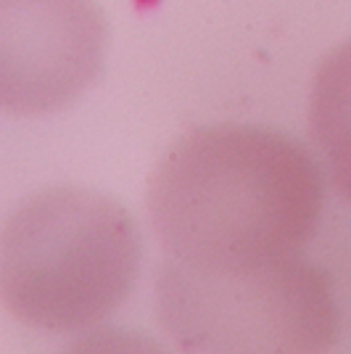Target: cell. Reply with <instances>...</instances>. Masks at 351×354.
<instances>
[{"mask_svg": "<svg viewBox=\"0 0 351 354\" xmlns=\"http://www.w3.org/2000/svg\"><path fill=\"white\" fill-rule=\"evenodd\" d=\"M108 24L95 0H0V98L11 117L59 114L103 74Z\"/></svg>", "mask_w": 351, "mask_h": 354, "instance_id": "cell-4", "label": "cell"}, {"mask_svg": "<svg viewBox=\"0 0 351 354\" xmlns=\"http://www.w3.org/2000/svg\"><path fill=\"white\" fill-rule=\"evenodd\" d=\"M153 291L159 325L182 352L314 354L341 330L333 278L301 251L230 267L164 257Z\"/></svg>", "mask_w": 351, "mask_h": 354, "instance_id": "cell-3", "label": "cell"}, {"mask_svg": "<svg viewBox=\"0 0 351 354\" xmlns=\"http://www.w3.org/2000/svg\"><path fill=\"white\" fill-rule=\"evenodd\" d=\"M325 209V172L301 140L262 124L185 133L148 177L146 214L161 251L230 267L298 254Z\"/></svg>", "mask_w": 351, "mask_h": 354, "instance_id": "cell-1", "label": "cell"}, {"mask_svg": "<svg viewBox=\"0 0 351 354\" xmlns=\"http://www.w3.org/2000/svg\"><path fill=\"white\" fill-rule=\"evenodd\" d=\"M307 122L338 198L351 207V37L317 64Z\"/></svg>", "mask_w": 351, "mask_h": 354, "instance_id": "cell-5", "label": "cell"}, {"mask_svg": "<svg viewBox=\"0 0 351 354\" xmlns=\"http://www.w3.org/2000/svg\"><path fill=\"white\" fill-rule=\"evenodd\" d=\"M143 238L127 207L82 185H53L8 214L0 296L11 317L43 333H85L127 301Z\"/></svg>", "mask_w": 351, "mask_h": 354, "instance_id": "cell-2", "label": "cell"}]
</instances>
